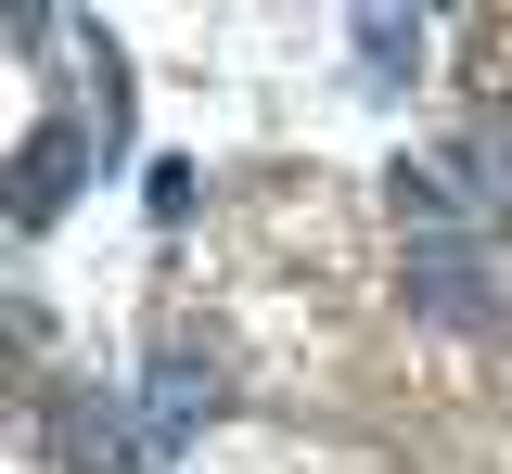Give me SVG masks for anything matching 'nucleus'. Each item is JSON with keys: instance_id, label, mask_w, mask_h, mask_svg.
<instances>
[{"instance_id": "nucleus-3", "label": "nucleus", "mask_w": 512, "mask_h": 474, "mask_svg": "<svg viewBox=\"0 0 512 474\" xmlns=\"http://www.w3.org/2000/svg\"><path fill=\"white\" fill-rule=\"evenodd\" d=\"M205 398H218V385H205V372H192V359H180V372H167V385H154V423H167V436H180V423H192V410H205Z\"/></svg>"}, {"instance_id": "nucleus-2", "label": "nucleus", "mask_w": 512, "mask_h": 474, "mask_svg": "<svg viewBox=\"0 0 512 474\" xmlns=\"http://www.w3.org/2000/svg\"><path fill=\"white\" fill-rule=\"evenodd\" d=\"M52 423H64V462H77V474H128L116 410H103V398H52Z\"/></svg>"}, {"instance_id": "nucleus-1", "label": "nucleus", "mask_w": 512, "mask_h": 474, "mask_svg": "<svg viewBox=\"0 0 512 474\" xmlns=\"http://www.w3.org/2000/svg\"><path fill=\"white\" fill-rule=\"evenodd\" d=\"M77 167H90V129H64V116H52V129L26 141V167H13V231H52L64 193H77Z\"/></svg>"}]
</instances>
